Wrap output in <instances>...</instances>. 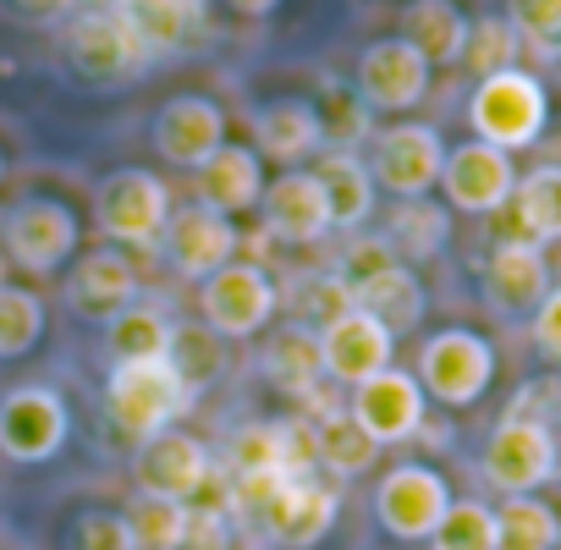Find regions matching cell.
<instances>
[{
  "label": "cell",
  "instance_id": "f6af8a7d",
  "mask_svg": "<svg viewBox=\"0 0 561 550\" xmlns=\"http://www.w3.org/2000/svg\"><path fill=\"white\" fill-rule=\"evenodd\" d=\"M67 550H133L127 517H122V512H105V506H89V512L72 523Z\"/></svg>",
  "mask_w": 561,
  "mask_h": 550
},
{
  "label": "cell",
  "instance_id": "7c38bea8",
  "mask_svg": "<svg viewBox=\"0 0 561 550\" xmlns=\"http://www.w3.org/2000/svg\"><path fill=\"white\" fill-rule=\"evenodd\" d=\"M435 187L462 215H495V209H506V198L517 187V165H512L506 149L468 138V144L446 149V165H440V182Z\"/></svg>",
  "mask_w": 561,
  "mask_h": 550
},
{
  "label": "cell",
  "instance_id": "5bb4252c",
  "mask_svg": "<svg viewBox=\"0 0 561 550\" xmlns=\"http://www.w3.org/2000/svg\"><path fill=\"white\" fill-rule=\"evenodd\" d=\"M353 94H358L369 111L402 116V111H413V105L430 94V61H424L408 39H375V45L358 56Z\"/></svg>",
  "mask_w": 561,
  "mask_h": 550
},
{
  "label": "cell",
  "instance_id": "8992f818",
  "mask_svg": "<svg viewBox=\"0 0 561 550\" xmlns=\"http://www.w3.org/2000/svg\"><path fill=\"white\" fill-rule=\"evenodd\" d=\"M424 397H435L440 408H473L490 380H495V347L479 336V331H435L424 347H419V375Z\"/></svg>",
  "mask_w": 561,
  "mask_h": 550
},
{
  "label": "cell",
  "instance_id": "bcb514c9",
  "mask_svg": "<svg viewBox=\"0 0 561 550\" xmlns=\"http://www.w3.org/2000/svg\"><path fill=\"white\" fill-rule=\"evenodd\" d=\"M386 264H402L386 237H364V231L347 237V253H342V275H347V282H364V275H375Z\"/></svg>",
  "mask_w": 561,
  "mask_h": 550
},
{
  "label": "cell",
  "instance_id": "e575fe53",
  "mask_svg": "<svg viewBox=\"0 0 561 550\" xmlns=\"http://www.w3.org/2000/svg\"><path fill=\"white\" fill-rule=\"evenodd\" d=\"M446 237H451V215L430 198H402L391 215V231H386L397 259H435L446 248Z\"/></svg>",
  "mask_w": 561,
  "mask_h": 550
},
{
  "label": "cell",
  "instance_id": "30bf717a",
  "mask_svg": "<svg viewBox=\"0 0 561 550\" xmlns=\"http://www.w3.org/2000/svg\"><path fill=\"white\" fill-rule=\"evenodd\" d=\"M479 473H484V484L501 490V495H534L539 484L556 479V446H550V435H545L534 419L506 413V419L490 429V440H484Z\"/></svg>",
  "mask_w": 561,
  "mask_h": 550
},
{
  "label": "cell",
  "instance_id": "ba28073f",
  "mask_svg": "<svg viewBox=\"0 0 561 550\" xmlns=\"http://www.w3.org/2000/svg\"><path fill=\"white\" fill-rule=\"evenodd\" d=\"M364 165H369L375 187H386L391 198H430L440 182V165H446V144L424 122H397V127L375 133Z\"/></svg>",
  "mask_w": 561,
  "mask_h": 550
},
{
  "label": "cell",
  "instance_id": "d4e9b609",
  "mask_svg": "<svg viewBox=\"0 0 561 550\" xmlns=\"http://www.w3.org/2000/svg\"><path fill=\"white\" fill-rule=\"evenodd\" d=\"M264 198V165L248 144H220L204 165H198V204H209L215 215H248Z\"/></svg>",
  "mask_w": 561,
  "mask_h": 550
},
{
  "label": "cell",
  "instance_id": "74e56055",
  "mask_svg": "<svg viewBox=\"0 0 561 550\" xmlns=\"http://www.w3.org/2000/svg\"><path fill=\"white\" fill-rule=\"evenodd\" d=\"M226 462H231L237 479L242 473H287L293 479V468H287V424H242L231 435V446H226Z\"/></svg>",
  "mask_w": 561,
  "mask_h": 550
},
{
  "label": "cell",
  "instance_id": "7a4b0ae2",
  "mask_svg": "<svg viewBox=\"0 0 561 550\" xmlns=\"http://www.w3.org/2000/svg\"><path fill=\"white\" fill-rule=\"evenodd\" d=\"M550 122V100H545V83L523 67L512 72H495V78H479L473 100H468V127L479 144H495L506 154L517 149H534L539 133Z\"/></svg>",
  "mask_w": 561,
  "mask_h": 550
},
{
  "label": "cell",
  "instance_id": "f1b7e54d",
  "mask_svg": "<svg viewBox=\"0 0 561 550\" xmlns=\"http://www.w3.org/2000/svg\"><path fill=\"white\" fill-rule=\"evenodd\" d=\"M264 380L287 397H320V380H325V364H320V336L309 325H287L275 331L270 347H264Z\"/></svg>",
  "mask_w": 561,
  "mask_h": 550
},
{
  "label": "cell",
  "instance_id": "ee69618b",
  "mask_svg": "<svg viewBox=\"0 0 561 550\" xmlns=\"http://www.w3.org/2000/svg\"><path fill=\"white\" fill-rule=\"evenodd\" d=\"M506 413H523V419H534V424L550 435V446H556V473H561V375L528 380V386L512 397Z\"/></svg>",
  "mask_w": 561,
  "mask_h": 550
},
{
  "label": "cell",
  "instance_id": "f5cc1de1",
  "mask_svg": "<svg viewBox=\"0 0 561 550\" xmlns=\"http://www.w3.org/2000/svg\"><path fill=\"white\" fill-rule=\"evenodd\" d=\"M0 176H7V160H0Z\"/></svg>",
  "mask_w": 561,
  "mask_h": 550
},
{
  "label": "cell",
  "instance_id": "7402d4cb",
  "mask_svg": "<svg viewBox=\"0 0 561 550\" xmlns=\"http://www.w3.org/2000/svg\"><path fill=\"white\" fill-rule=\"evenodd\" d=\"M138 293V270L127 259V248H89L83 259H72V275H67V303L78 314H116L127 309Z\"/></svg>",
  "mask_w": 561,
  "mask_h": 550
},
{
  "label": "cell",
  "instance_id": "60d3db41",
  "mask_svg": "<svg viewBox=\"0 0 561 550\" xmlns=\"http://www.w3.org/2000/svg\"><path fill=\"white\" fill-rule=\"evenodd\" d=\"M430 545H435V550H501V539H495V512H490L484 501H451L446 517L435 523Z\"/></svg>",
  "mask_w": 561,
  "mask_h": 550
},
{
  "label": "cell",
  "instance_id": "9c48e42d",
  "mask_svg": "<svg viewBox=\"0 0 561 550\" xmlns=\"http://www.w3.org/2000/svg\"><path fill=\"white\" fill-rule=\"evenodd\" d=\"M72 413L61 402V391L50 386H18L7 402H0V457L18 468H39L67 446Z\"/></svg>",
  "mask_w": 561,
  "mask_h": 550
},
{
  "label": "cell",
  "instance_id": "5b68a950",
  "mask_svg": "<svg viewBox=\"0 0 561 550\" xmlns=\"http://www.w3.org/2000/svg\"><path fill=\"white\" fill-rule=\"evenodd\" d=\"M171 215V187L154 171H111L94 187V226L100 237H111L116 248H160Z\"/></svg>",
  "mask_w": 561,
  "mask_h": 550
},
{
  "label": "cell",
  "instance_id": "836d02e7",
  "mask_svg": "<svg viewBox=\"0 0 561 550\" xmlns=\"http://www.w3.org/2000/svg\"><path fill=\"white\" fill-rule=\"evenodd\" d=\"M495 539H501V550H556L561 512L539 495H506L495 512Z\"/></svg>",
  "mask_w": 561,
  "mask_h": 550
},
{
  "label": "cell",
  "instance_id": "4316f807",
  "mask_svg": "<svg viewBox=\"0 0 561 550\" xmlns=\"http://www.w3.org/2000/svg\"><path fill=\"white\" fill-rule=\"evenodd\" d=\"M314 182L325 193V209H331V231H358L369 215H375V176L369 165L353 154V149H325L320 165H314Z\"/></svg>",
  "mask_w": 561,
  "mask_h": 550
},
{
  "label": "cell",
  "instance_id": "c3c4849f",
  "mask_svg": "<svg viewBox=\"0 0 561 550\" xmlns=\"http://www.w3.org/2000/svg\"><path fill=\"white\" fill-rule=\"evenodd\" d=\"M0 7L23 23H61V18H72L78 0H0Z\"/></svg>",
  "mask_w": 561,
  "mask_h": 550
},
{
  "label": "cell",
  "instance_id": "8fae6325",
  "mask_svg": "<svg viewBox=\"0 0 561 550\" xmlns=\"http://www.w3.org/2000/svg\"><path fill=\"white\" fill-rule=\"evenodd\" d=\"M446 506H451V490H446V479H440L435 468H424V462H402V468H391V473L375 484V517H380V528H386L391 539H402V545L430 539L435 523L446 517Z\"/></svg>",
  "mask_w": 561,
  "mask_h": 550
},
{
  "label": "cell",
  "instance_id": "603a6c76",
  "mask_svg": "<svg viewBox=\"0 0 561 550\" xmlns=\"http://www.w3.org/2000/svg\"><path fill=\"white\" fill-rule=\"evenodd\" d=\"M353 309L369 314L375 325H386L391 342H397V336H408V331L424 325L430 298H424V282H419L408 264H386V270L364 275V282H353Z\"/></svg>",
  "mask_w": 561,
  "mask_h": 550
},
{
  "label": "cell",
  "instance_id": "8d00e7d4",
  "mask_svg": "<svg viewBox=\"0 0 561 550\" xmlns=\"http://www.w3.org/2000/svg\"><path fill=\"white\" fill-rule=\"evenodd\" d=\"M165 314L160 309H116L105 320V347L116 353V364H138V358H165Z\"/></svg>",
  "mask_w": 561,
  "mask_h": 550
},
{
  "label": "cell",
  "instance_id": "1f68e13d",
  "mask_svg": "<svg viewBox=\"0 0 561 550\" xmlns=\"http://www.w3.org/2000/svg\"><path fill=\"white\" fill-rule=\"evenodd\" d=\"M165 364H171L176 380L198 397L209 380H220V369H226V347H220V336H215L204 320H182V325L165 331Z\"/></svg>",
  "mask_w": 561,
  "mask_h": 550
},
{
  "label": "cell",
  "instance_id": "3957f363",
  "mask_svg": "<svg viewBox=\"0 0 561 550\" xmlns=\"http://www.w3.org/2000/svg\"><path fill=\"white\" fill-rule=\"evenodd\" d=\"M105 408L111 424L133 440H149L160 429H176V419L193 408V391L176 380V369L165 358H138V364H116L105 380Z\"/></svg>",
  "mask_w": 561,
  "mask_h": 550
},
{
  "label": "cell",
  "instance_id": "e0dca14e",
  "mask_svg": "<svg viewBox=\"0 0 561 550\" xmlns=\"http://www.w3.org/2000/svg\"><path fill=\"white\" fill-rule=\"evenodd\" d=\"M545 293H550V259H545V248L523 242V237L495 242V253L484 264V303L501 320H523V314L534 320Z\"/></svg>",
  "mask_w": 561,
  "mask_h": 550
},
{
  "label": "cell",
  "instance_id": "f35d334b",
  "mask_svg": "<svg viewBox=\"0 0 561 550\" xmlns=\"http://www.w3.org/2000/svg\"><path fill=\"white\" fill-rule=\"evenodd\" d=\"M45 336V303L28 287H0V358H28Z\"/></svg>",
  "mask_w": 561,
  "mask_h": 550
},
{
  "label": "cell",
  "instance_id": "d6986e66",
  "mask_svg": "<svg viewBox=\"0 0 561 550\" xmlns=\"http://www.w3.org/2000/svg\"><path fill=\"white\" fill-rule=\"evenodd\" d=\"M259 215H264V237L287 242V248H314L331 231V209H325L314 171H287V176L264 182Z\"/></svg>",
  "mask_w": 561,
  "mask_h": 550
},
{
  "label": "cell",
  "instance_id": "484cf974",
  "mask_svg": "<svg viewBox=\"0 0 561 550\" xmlns=\"http://www.w3.org/2000/svg\"><path fill=\"white\" fill-rule=\"evenodd\" d=\"M127 18L149 56H187L209 39V0H133Z\"/></svg>",
  "mask_w": 561,
  "mask_h": 550
},
{
  "label": "cell",
  "instance_id": "f907efd6",
  "mask_svg": "<svg viewBox=\"0 0 561 550\" xmlns=\"http://www.w3.org/2000/svg\"><path fill=\"white\" fill-rule=\"evenodd\" d=\"M7 270H12V264H7V253H0V287H7Z\"/></svg>",
  "mask_w": 561,
  "mask_h": 550
},
{
  "label": "cell",
  "instance_id": "52a82bcc",
  "mask_svg": "<svg viewBox=\"0 0 561 550\" xmlns=\"http://www.w3.org/2000/svg\"><path fill=\"white\" fill-rule=\"evenodd\" d=\"M280 309V293L275 282L259 270V264H220L215 275L198 282V320L215 331V336H259Z\"/></svg>",
  "mask_w": 561,
  "mask_h": 550
},
{
  "label": "cell",
  "instance_id": "6da1fadb",
  "mask_svg": "<svg viewBox=\"0 0 561 550\" xmlns=\"http://www.w3.org/2000/svg\"><path fill=\"white\" fill-rule=\"evenodd\" d=\"M61 56L67 67L83 78V83H133L154 56L144 45V34L133 28L127 7H89V12H72L67 34H61Z\"/></svg>",
  "mask_w": 561,
  "mask_h": 550
},
{
  "label": "cell",
  "instance_id": "d590c367",
  "mask_svg": "<svg viewBox=\"0 0 561 550\" xmlns=\"http://www.w3.org/2000/svg\"><path fill=\"white\" fill-rule=\"evenodd\" d=\"M287 303H293L298 325H320L325 331L331 320H342L353 309V282H347L342 270H309L304 282H293Z\"/></svg>",
  "mask_w": 561,
  "mask_h": 550
},
{
  "label": "cell",
  "instance_id": "db71d44e",
  "mask_svg": "<svg viewBox=\"0 0 561 550\" xmlns=\"http://www.w3.org/2000/svg\"><path fill=\"white\" fill-rule=\"evenodd\" d=\"M556 550H561V539H556Z\"/></svg>",
  "mask_w": 561,
  "mask_h": 550
},
{
  "label": "cell",
  "instance_id": "9a60e30c",
  "mask_svg": "<svg viewBox=\"0 0 561 550\" xmlns=\"http://www.w3.org/2000/svg\"><path fill=\"white\" fill-rule=\"evenodd\" d=\"M133 479L138 490L149 495H171L182 506H193L209 484V451L198 435L187 429H160L149 440H138V457H133Z\"/></svg>",
  "mask_w": 561,
  "mask_h": 550
},
{
  "label": "cell",
  "instance_id": "816d5d0a",
  "mask_svg": "<svg viewBox=\"0 0 561 550\" xmlns=\"http://www.w3.org/2000/svg\"><path fill=\"white\" fill-rule=\"evenodd\" d=\"M100 7H133V0H100Z\"/></svg>",
  "mask_w": 561,
  "mask_h": 550
},
{
  "label": "cell",
  "instance_id": "2e32d148",
  "mask_svg": "<svg viewBox=\"0 0 561 550\" xmlns=\"http://www.w3.org/2000/svg\"><path fill=\"white\" fill-rule=\"evenodd\" d=\"M160 248L171 259L176 275H187V282H204V275H215L220 264L237 259L242 237L226 215H215L209 204H187V209H171L165 215V231H160Z\"/></svg>",
  "mask_w": 561,
  "mask_h": 550
},
{
  "label": "cell",
  "instance_id": "83f0119b",
  "mask_svg": "<svg viewBox=\"0 0 561 550\" xmlns=\"http://www.w3.org/2000/svg\"><path fill=\"white\" fill-rule=\"evenodd\" d=\"M468 23H473V18H462L457 0H408L397 39H408V45L430 61V72H435V67H457V61H462Z\"/></svg>",
  "mask_w": 561,
  "mask_h": 550
},
{
  "label": "cell",
  "instance_id": "7dc6e473",
  "mask_svg": "<svg viewBox=\"0 0 561 550\" xmlns=\"http://www.w3.org/2000/svg\"><path fill=\"white\" fill-rule=\"evenodd\" d=\"M534 347H539L550 364H561V287H550L545 303L534 309Z\"/></svg>",
  "mask_w": 561,
  "mask_h": 550
},
{
  "label": "cell",
  "instance_id": "ac0fdd59",
  "mask_svg": "<svg viewBox=\"0 0 561 550\" xmlns=\"http://www.w3.org/2000/svg\"><path fill=\"white\" fill-rule=\"evenodd\" d=\"M154 154L165 165H182V171H198L220 144H226V111L204 94H176L154 111Z\"/></svg>",
  "mask_w": 561,
  "mask_h": 550
},
{
  "label": "cell",
  "instance_id": "d6a6232c",
  "mask_svg": "<svg viewBox=\"0 0 561 550\" xmlns=\"http://www.w3.org/2000/svg\"><path fill=\"white\" fill-rule=\"evenodd\" d=\"M314 451H320V468L336 473V479H358L380 462V446L347 419V408H331L320 424H314Z\"/></svg>",
  "mask_w": 561,
  "mask_h": 550
},
{
  "label": "cell",
  "instance_id": "ab89813d",
  "mask_svg": "<svg viewBox=\"0 0 561 550\" xmlns=\"http://www.w3.org/2000/svg\"><path fill=\"white\" fill-rule=\"evenodd\" d=\"M517 56H523V45H517V34H512V23H506V18H473V23H468L462 67H468L473 78L512 72V67H517Z\"/></svg>",
  "mask_w": 561,
  "mask_h": 550
},
{
  "label": "cell",
  "instance_id": "cb8c5ba5",
  "mask_svg": "<svg viewBox=\"0 0 561 550\" xmlns=\"http://www.w3.org/2000/svg\"><path fill=\"white\" fill-rule=\"evenodd\" d=\"M253 138H259L253 154H264V160H275V165H298V160H309L314 149H325L320 111H314V100H298V94L259 105V111H253Z\"/></svg>",
  "mask_w": 561,
  "mask_h": 550
},
{
  "label": "cell",
  "instance_id": "4dcf8cb0",
  "mask_svg": "<svg viewBox=\"0 0 561 550\" xmlns=\"http://www.w3.org/2000/svg\"><path fill=\"white\" fill-rule=\"evenodd\" d=\"M127 534H133V550H187V523H193V506L171 501V495H149L138 490L127 506Z\"/></svg>",
  "mask_w": 561,
  "mask_h": 550
},
{
  "label": "cell",
  "instance_id": "44dd1931",
  "mask_svg": "<svg viewBox=\"0 0 561 550\" xmlns=\"http://www.w3.org/2000/svg\"><path fill=\"white\" fill-rule=\"evenodd\" d=\"M314 336H320V364H325V375H331L336 386H358V380L391 369V347H397L391 331L375 325V320L358 314V309H347L342 320H331V325L314 331Z\"/></svg>",
  "mask_w": 561,
  "mask_h": 550
},
{
  "label": "cell",
  "instance_id": "4fadbf2b",
  "mask_svg": "<svg viewBox=\"0 0 561 550\" xmlns=\"http://www.w3.org/2000/svg\"><path fill=\"white\" fill-rule=\"evenodd\" d=\"M424 386L408 375V369H380V375H369V380H358L353 386V408H347V419L375 440V446H397V440H413L419 429H424Z\"/></svg>",
  "mask_w": 561,
  "mask_h": 550
},
{
  "label": "cell",
  "instance_id": "681fc988",
  "mask_svg": "<svg viewBox=\"0 0 561 550\" xmlns=\"http://www.w3.org/2000/svg\"><path fill=\"white\" fill-rule=\"evenodd\" d=\"M220 7H226V12H237V18H270V12L280 7V0H220Z\"/></svg>",
  "mask_w": 561,
  "mask_h": 550
},
{
  "label": "cell",
  "instance_id": "ffe728a7",
  "mask_svg": "<svg viewBox=\"0 0 561 550\" xmlns=\"http://www.w3.org/2000/svg\"><path fill=\"white\" fill-rule=\"evenodd\" d=\"M336 512H342V495L309 473V479H287V484H280L259 517H264V534L275 545L309 550V545H320L336 528Z\"/></svg>",
  "mask_w": 561,
  "mask_h": 550
},
{
  "label": "cell",
  "instance_id": "277c9868",
  "mask_svg": "<svg viewBox=\"0 0 561 550\" xmlns=\"http://www.w3.org/2000/svg\"><path fill=\"white\" fill-rule=\"evenodd\" d=\"M0 253L28 275H56L78 259V215L61 198L34 193L0 215Z\"/></svg>",
  "mask_w": 561,
  "mask_h": 550
},
{
  "label": "cell",
  "instance_id": "7bdbcfd3",
  "mask_svg": "<svg viewBox=\"0 0 561 550\" xmlns=\"http://www.w3.org/2000/svg\"><path fill=\"white\" fill-rule=\"evenodd\" d=\"M314 111H320V133H325L331 149H353L375 133V122H369L375 111L347 89H325V100H314Z\"/></svg>",
  "mask_w": 561,
  "mask_h": 550
},
{
  "label": "cell",
  "instance_id": "b9f144b4",
  "mask_svg": "<svg viewBox=\"0 0 561 550\" xmlns=\"http://www.w3.org/2000/svg\"><path fill=\"white\" fill-rule=\"evenodd\" d=\"M506 23L523 50L539 61H561V0H506Z\"/></svg>",
  "mask_w": 561,
  "mask_h": 550
},
{
  "label": "cell",
  "instance_id": "f546056e",
  "mask_svg": "<svg viewBox=\"0 0 561 550\" xmlns=\"http://www.w3.org/2000/svg\"><path fill=\"white\" fill-rule=\"evenodd\" d=\"M506 209H512V220H517L512 237L539 242V248L561 242V165H534L528 176H517Z\"/></svg>",
  "mask_w": 561,
  "mask_h": 550
}]
</instances>
